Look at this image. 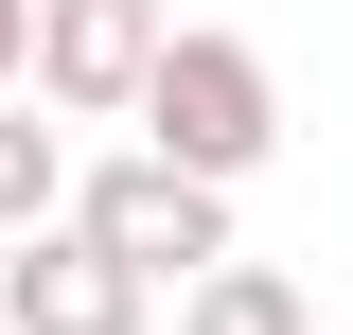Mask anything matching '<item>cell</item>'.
<instances>
[{"label":"cell","instance_id":"3957f363","mask_svg":"<svg viewBox=\"0 0 353 335\" xmlns=\"http://www.w3.org/2000/svg\"><path fill=\"white\" fill-rule=\"evenodd\" d=\"M0 318L18 335H141L159 283H141L124 247H88L71 212H36V230H0Z\"/></svg>","mask_w":353,"mask_h":335},{"label":"cell","instance_id":"7a4b0ae2","mask_svg":"<svg viewBox=\"0 0 353 335\" xmlns=\"http://www.w3.org/2000/svg\"><path fill=\"white\" fill-rule=\"evenodd\" d=\"M71 230H88V247H124L141 283H194V265L230 247V176H194V159H159V141H124V159L71 176Z\"/></svg>","mask_w":353,"mask_h":335},{"label":"cell","instance_id":"6da1fadb","mask_svg":"<svg viewBox=\"0 0 353 335\" xmlns=\"http://www.w3.org/2000/svg\"><path fill=\"white\" fill-rule=\"evenodd\" d=\"M141 141L194 176H265V141H283V71H265L248 36H212V18H176L159 71H141Z\"/></svg>","mask_w":353,"mask_h":335},{"label":"cell","instance_id":"5b68a950","mask_svg":"<svg viewBox=\"0 0 353 335\" xmlns=\"http://www.w3.org/2000/svg\"><path fill=\"white\" fill-rule=\"evenodd\" d=\"M176 335H318V300L283 283V265H194V283H176Z\"/></svg>","mask_w":353,"mask_h":335},{"label":"cell","instance_id":"277c9868","mask_svg":"<svg viewBox=\"0 0 353 335\" xmlns=\"http://www.w3.org/2000/svg\"><path fill=\"white\" fill-rule=\"evenodd\" d=\"M159 0H36V106L53 124H141V71H159Z\"/></svg>","mask_w":353,"mask_h":335},{"label":"cell","instance_id":"52a82bcc","mask_svg":"<svg viewBox=\"0 0 353 335\" xmlns=\"http://www.w3.org/2000/svg\"><path fill=\"white\" fill-rule=\"evenodd\" d=\"M18 71H36V0H0V88H18Z\"/></svg>","mask_w":353,"mask_h":335},{"label":"cell","instance_id":"ba28073f","mask_svg":"<svg viewBox=\"0 0 353 335\" xmlns=\"http://www.w3.org/2000/svg\"><path fill=\"white\" fill-rule=\"evenodd\" d=\"M0 335H18V318H0Z\"/></svg>","mask_w":353,"mask_h":335},{"label":"cell","instance_id":"8992f818","mask_svg":"<svg viewBox=\"0 0 353 335\" xmlns=\"http://www.w3.org/2000/svg\"><path fill=\"white\" fill-rule=\"evenodd\" d=\"M36 212H71V141L0 88V230H36Z\"/></svg>","mask_w":353,"mask_h":335}]
</instances>
